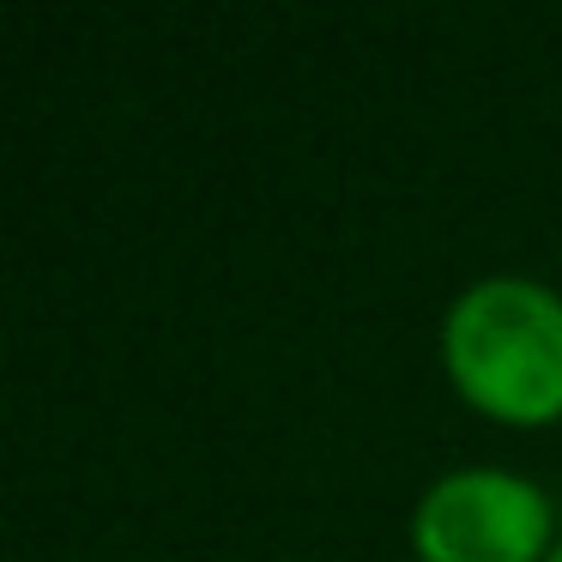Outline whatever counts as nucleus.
I'll list each match as a JSON object with an SVG mask.
<instances>
[{
  "label": "nucleus",
  "mask_w": 562,
  "mask_h": 562,
  "mask_svg": "<svg viewBox=\"0 0 562 562\" xmlns=\"http://www.w3.org/2000/svg\"><path fill=\"white\" fill-rule=\"evenodd\" d=\"M448 363L502 417L562 412V296L532 279H484L448 315Z\"/></svg>",
  "instance_id": "obj_1"
},
{
  "label": "nucleus",
  "mask_w": 562,
  "mask_h": 562,
  "mask_svg": "<svg viewBox=\"0 0 562 562\" xmlns=\"http://www.w3.org/2000/svg\"><path fill=\"white\" fill-rule=\"evenodd\" d=\"M424 562H532L550 532V502L514 472H448L417 502Z\"/></svg>",
  "instance_id": "obj_2"
},
{
  "label": "nucleus",
  "mask_w": 562,
  "mask_h": 562,
  "mask_svg": "<svg viewBox=\"0 0 562 562\" xmlns=\"http://www.w3.org/2000/svg\"><path fill=\"white\" fill-rule=\"evenodd\" d=\"M550 562H562V544H557V557H550Z\"/></svg>",
  "instance_id": "obj_3"
}]
</instances>
